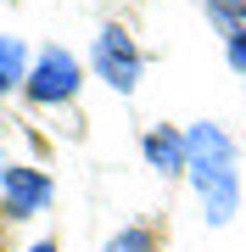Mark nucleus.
Instances as JSON below:
<instances>
[{
	"mask_svg": "<svg viewBox=\"0 0 246 252\" xmlns=\"http://www.w3.org/2000/svg\"><path fill=\"white\" fill-rule=\"evenodd\" d=\"M201 202H207V224H229V213H235V168L213 174L201 185Z\"/></svg>",
	"mask_w": 246,
	"mask_h": 252,
	"instance_id": "6",
	"label": "nucleus"
},
{
	"mask_svg": "<svg viewBox=\"0 0 246 252\" xmlns=\"http://www.w3.org/2000/svg\"><path fill=\"white\" fill-rule=\"evenodd\" d=\"M107 252H157V241H151V230L129 224L123 235H112V241H107Z\"/></svg>",
	"mask_w": 246,
	"mask_h": 252,
	"instance_id": "9",
	"label": "nucleus"
},
{
	"mask_svg": "<svg viewBox=\"0 0 246 252\" xmlns=\"http://www.w3.org/2000/svg\"><path fill=\"white\" fill-rule=\"evenodd\" d=\"M185 168H191V180L196 190L213 180V174H224V168H235V152H229V135L219 124H196L191 135H185Z\"/></svg>",
	"mask_w": 246,
	"mask_h": 252,
	"instance_id": "2",
	"label": "nucleus"
},
{
	"mask_svg": "<svg viewBox=\"0 0 246 252\" xmlns=\"http://www.w3.org/2000/svg\"><path fill=\"white\" fill-rule=\"evenodd\" d=\"M207 11L229 39H246V0H207Z\"/></svg>",
	"mask_w": 246,
	"mask_h": 252,
	"instance_id": "8",
	"label": "nucleus"
},
{
	"mask_svg": "<svg viewBox=\"0 0 246 252\" xmlns=\"http://www.w3.org/2000/svg\"><path fill=\"white\" fill-rule=\"evenodd\" d=\"M146 162L157 174H179L185 168V135H173V129H151L146 135Z\"/></svg>",
	"mask_w": 246,
	"mask_h": 252,
	"instance_id": "5",
	"label": "nucleus"
},
{
	"mask_svg": "<svg viewBox=\"0 0 246 252\" xmlns=\"http://www.w3.org/2000/svg\"><path fill=\"white\" fill-rule=\"evenodd\" d=\"M0 185H6V207H11V213H34V207H45L51 202V180H45V174H39V168H6V174H0Z\"/></svg>",
	"mask_w": 246,
	"mask_h": 252,
	"instance_id": "4",
	"label": "nucleus"
},
{
	"mask_svg": "<svg viewBox=\"0 0 246 252\" xmlns=\"http://www.w3.org/2000/svg\"><path fill=\"white\" fill-rule=\"evenodd\" d=\"M95 73L112 84V90H123V95L140 84V51H135V39H129L118 23H107L101 39H95Z\"/></svg>",
	"mask_w": 246,
	"mask_h": 252,
	"instance_id": "1",
	"label": "nucleus"
},
{
	"mask_svg": "<svg viewBox=\"0 0 246 252\" xmlns=\"http://www.w3.org/2000/svg\"><path fill=\"white\" fill-rule=\"evenodd\" d=\"M23 73H28V51L17 39H0V90H17Z\"/></svg>",
	"mask_w": 246,
	"mask_h": 252,
	"instance_id": "7",
	"label": "nucleus"
},
{
	"mask_svg": "<svg viewBox=\"0 0 246 252\" xmlns=\"http://www.w3.org/2000/svg\"><path fill=\"white\" fill-rule=\"evenodd\" d=\"M23 84H28V95H34L39 107H56V101H67V95L79 90V62L67 51H45Z\"/></svg>",
	"mask_w": 246,
	"mask_h": 252,
	"instance_id": "3",
	"label": "nucleus"
},
{
	"mask_svg": "<svg viewBox=\"0 0 246 252\" xmlns=\"http://www.w3.org/2000/svg\"><path fill=\"white\" fill-rule=\"evenodd\" d=\"M34 252H56V241H39V247H34Z\"/></svg>",
	"mask_w": 246,
	"mask_h": 252,
	"instance_id": "10",
	"label": "nucleus"
}]
</instances>
